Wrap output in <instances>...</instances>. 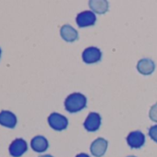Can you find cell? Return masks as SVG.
Listing matches in <instances>:
<instances>
[{
	"instance_id": "3",
	"label": "cell",
	"mask_w": 157,
	"mask_h": 157,
	"mask_svg": "<svg viewBox=\"0 0 157 157\" xmlns=\"http://www.w3.org/2000/svg\"><path fill=\"white\" fill-rule=\"evenodd\" d=\"M103 56L102 51L95 46H90L83 50L82 58L85 64H95L101 61Z\"/></svg>"
},
{
	"instance_id": "18",
	"label": "cell",
	"mask_w": 157,
	"mask_h": 157,
	"mask_svg": "<svg viewBox=\"0 0 157 157\" xmlns=\"http://www.w3.org/2000/svg\"><path fill=\"white\" fill-rule=\"evenodd\" d=\"M127 157H137V156H135V155H128V156H127Z\"/></svg>"
},
{
	"instance_id": "17",
	"label": "cell",
	"mask_w": 157,
	"mask_h": 157,
	"mask_svg": "<svg viewBox=\"0 0 157 157\" xmlns=\"http://www.w3.org/2000/svg\"><path fill=\"white\" fill-rule=\"evenodd\" d=\"M39 157H54V156L51 154H44V155H40Z\"/></svg>"
},
{
	"instance_id": "5",
	"label": "cell",
	"mask_w": 157,
	"mask_h": 157,
	"mask_svg": "<svg viewBox=\"0 0 157 157\" xmlns=\"http://www.w3.org/2000/svg\"><path fill=\"white\" fill-rule=\"evenodd\" d=\"M27 151H28L27 141L21 138H18L14 140L9 147L10 154L12 157H21Z\"/></svg>"
},
{
	"instance_id": "15",
	"label": "cell",
	"mask_w": 157,
	"mask_h": 157,
	"mask_svg": "<svg viewBox=\"0 0 157 157\" xmlns=\"http://www.w3.org/2000/svg\"><path fill=\"white\" fill-rule=\"evenodd\" d=\"M148 134H149L150 138H151L154 142L157 143V124L151 126V127L149 128Z\"/></svg>"
},
{
	"instance_id": "2",
	"label": "cell",
	"mask_w": 157,
	"mask_h": 157,
	"mask_svg": "<svg viewBox=\"0 0 157 157\" xmlns=\"http://www.w3.org/2000/svg\"><path fill=\"white\" fill-rule=\"evenodd\" d=\"M47 122L51 128H53L56 131H62L65 130L68 126V119L56 112L51 113L47 118Z\"/></svg>"
},
{
	"instance_id": "1",
	"label": "cell",
	"mask_w": 157,
	"mask_h": 157,
	"mask_svg": "<svg viewBox=\"0 0 157 157\" xmlns=\"http://www.w3.org/2000/svg\"><path fill=\"white\" fill-rule=\"evenodd\" d=\"M64 105L68 113H78L87 106V97L81 93H72L66 97Z\"/></svg>"
},
{
	"instance_id": "10",
	"label": "cell",
	"mask_w": 157,
	"mask_h": 157,
	"mask_svg": "<svg viewBox=\"0 0 157 157\" xmlns=\"http://www.w3.org/2000/svg\"><path fill=\"white\" fill-rule=\"evenodd\" d=\"M17 122L18 119L14 113L8 110H2L0 112V125L1 126L8 128H14Z\"/></svg>"
},
{
	"instance_id": "8",
	"label": "cell",
	"mask_w": 157,
	"mask_h": 157,
	"mask_svg": "<svg viewBox=\"0 0 157 157\" xmlns=\"http://www.w3.org/2000/svg\"><path fill=\"white\" fill-rule=\"evenodd\" d=\"M107 147H108L107 140L100 137L92 142L90 146V151L94 157H103L106 152Z\"/></svg>"
},
{
	"instance_id": "11",
	"label": "cell",
	"mask_w": 157,
	"mask_h": 157,
	"mask_svg": "<svg viewBox=\"0 0 157 157\" xmlns=\"http://www.w3.org/2000/svg\"><path fill=\"white\" fill-rule=\"evenodd\" d=\"M60 36L67 43H73L78 40V33L69 24H65L60 28Z\"/></svg>"
},
{
	"instance_id": "4",
	"label": "cell",
	"mask_w": 157,
	"mask_h": 157,
	"mask_svg": "<svg viewBox=\"0 0 157 157\" xmlns=\"http://www.w3.org/2000/svg\"><path fill=\"white\" fill-rule=\"evenodd\" d=\"M76 22L80 28L94 26L96 22V15L90 10L80 12L76 17Z\"/></svg>"
},
{
	"instance_id": "12",
	"label": "cell",
	"mask_w": 157,
	"mask_h": 157,
	"mask_svg": "<svg viewBox=\"0 0 157 157\" xmlns=\"http://www.w3.org/2000/svg\"><path fill=\"white\" fill-rule=\"evenodd\" d=\"M31 147L36 152H44L49 147V142L45 137L38 135L32 139Z\"/></svg>"
},
{
	"instance_id": "9",
	"label": "cell",
	"mask_w": 157,
	"mask_h": 157,
	"mask_svg": "<svg viewBox=\"0 0 157 157\" xmlns=\"http://www.w3.org/2000/svg\"><path fill=\"white\" fill-rule=\"evenodd\" d=\"M137 69L142 75H145V76L151 75L153 73L155 69V63L151 58H148V57L141 58L137 63Z\"/></svg>"
},
{
	"instance_id": "7",
	"label": "cell",
	"mask_w": 157,
	"mask_h": 157,
	"mask_svg": "<svg viewBox=\"0 0 157 157\" xmlns=\"http://www.w3.org/2000/svg\"><path fill=\"white\" fill-rule=\"evenodd\" d=\"M102 124V117L100 114L96 112H91L84 120L83 127L89 132H94L98 130Z\"/></svg>"
},
{
	"instance_id": "16",
	"label": "cell",
	"mask_w": 157,
	"mask_h": 157,
	"mask_svg": "<svg viewBox=\"0 0 157 157\" xmlns=\"http://www.w3.org/2000/svg\"><path fill=\"white\" fill-rule=\"evenodd\" d=\"M75 157H90V155L87 154V153H85V152H81V153L77 154Z\"/></svg>"
},
{
	"instance_id": "14",
	"label": "cell",
	"mask_w": 157,
	"mask_h": 157,
	"mask_svg": "<svg viewBox=\"0 0 157 157\" xmlns=\"http://www.w3.org/2000/svg\"><path fill=\"white\" fill-rule=\"evenodd\" d=\"M149 117L151 121L157 123V103L154 104L149 111Z\"/></svg>"
},
{
	"instance_id": "13",
	"label": "cell",
	"mask_w": 157,
	"mask_h": 157,
	"mask_svg": "<svg viewBox=\"0 0 157 157\" xmlns=\"http://www.w3.org/2000/svg\"><path fill=\"white\" fill-rule=\"evenodd\" d=\"M89 7L94 14H105L109 10V4L106 0H90Z\"/></svg>"
},
{
	"instance_id": "19",
	"label": "cell",
	"mask_w": 157,
	"mask_h": 157,
	"mask_svg": "<svg viewBox=\"0 0 157 157\" xmlns=\"http://www.w3.org/2000/svg\"><path fill=\"white\" fill-rule=\"evenodd\" d=\"M1 54H2V50H1V48H0V57H1Z\"/></svg>"
},
{
	"instance_id": "6",
	"label": "cell",
	"mask_w": 157,
	"mask_h": 157,
	"mask_svg": "<svg viewBox=\"0 0 157 157\" xmlns=\"http://www.w3.org/2000/svg\"><path fill=\"white\" fill-rule=\"evenodd\" d=\"M126 140L131 149H140L145 143V135L140 130H134L128 133Z\"/></svg>"
}]
</instances>
